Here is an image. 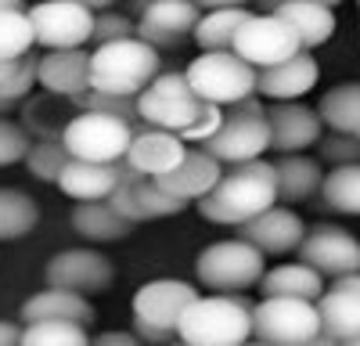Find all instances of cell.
<instances>
[{
    "instance_id": "6da1fadb",
    "label": "cell",
    "mask_w": 360,
    "mask_h": 346,
    "mask_svg": "<svg viewBox=\"0 0 360 346\" xmlns=\"http://www.w3.org/2000/svg\"><path fill=\"white\" fill-rule=\"evenodd\" d=\"M278 206V177H274V162H245V166H231L224 169V181L198 202V213L209 224H224V227H245L259 213Z\"/></svg>"
},
{
    "instance_id": "7a4b0ae2",
    "label": "cell",
    "mask_w": 360,
    "mask_h": 346,
    "mask_svg": "<svg viewBox=\"0 0 360 346\" xmlns=\"http://www.w3.org/2000/svg\"><path fill=\"white\" fill-rule=\"evenodd\" d=\"M252 335V307L238 293L198 296L176 325V339L188 346H245Z\"/></svg>"
},
{
    "instance_id": "3957f363",
    "label": "cell",
    "mask_w": 360,
    "mask_h": 346,
    "mask_svg": "<svg viewBox=\"0 0 360 346\" xmlns=\"http://www.w3.org/2000/svg\"><path fill=\"white\" fill-rule=\"evenodd\" d=\"M159 76V51L144 40H123L90 51V91L112 98H141Z\"/></svg>"
},
{
    "instance_id": "277c9868",
    "label": "cell",
    "mask_w": 360,
    "mask_h": 346,
    "mask_svg": "<svg viewBox=\"0 0 360 346\" xmlns=\"http://www.w3.org/2000/svg\"><path fill=\"white\" fill-rule=\"evenodd\" d=\"M188 86L198 101L217 105V108H234L249 98H256V79L259 72L245 65L234 51H205L188 65Z\"/></svg>"
},
{
    "instance_id": "5b68a950",
    "label": "cell",
    "mask_w": 360,
    "mask_h": 346,
    "mask_svg": "<svg viewBox=\"0 0 360 346\" xmlns=\"http://www.w3.org/2000/svg\"><path fill=\"white\" fill-rule=\"evenodd\" d=\"M266 148H270V123H266V105L259 101V94L227 108L220 134L202 144V152H209L220 166L259 162Z\"/></svg>"
},
{
    "instance_id": "8992f818",
    "label": "cell",
    "mask_w": 360,
    "mask_h": 346,
    "mask_svg": "<svg viewBox=\"0 0 360 346\" xmlns=\"http://www.w3.org/2000/svg\"><path fill=\"white\" fill-rule=\"evenodd\" d=\"M195 274L213 293H242V288L263 281L266 256L256 245H249L245 238H224L198 252Z\"/></svg>"
},
{
    "instance_id": "52a82bcc",
    "label": "cell",
    "mask_w": 360,
    "mask_h": 346,
    "mask_svg": "<svg viewBox=\"0 0 360 346\" xmlns=\"http://www.w3.org/2000/svg\"><path fill=\"white\" fill-rule=\"evenodd\" d=\"M137 112H141V123H148L152 130H166L180 137L205 112V101L195 98L184 72H159L148 83V91L137 98Z\"/></svg>"
},
{
    "instance_id": "ba28073f",
    "label": "cell",
    "mask_w": 360,
    "mask_h": 346,
    "mask_svg": "<svg viewBox=\"0 0 360 346\" xmlns=\"http://www.w3.org/2000/svg\"><path fill=\"white\" fill-rule=\"evenodd\" d=\"M130 141H134V130L123 120H112V115H101V112H79L62 130V144L72 159L105 162V166L123 162L130 152Z\"/></svg>"
},
{
    "instance_id": "9c48e42d",
    "label": "cell",
    "mask_w": 360,
    "mask_h": 346,
    "mask_svg": "<svg viewBox=\"0 0 360 346\" xmlns=\"http://www.w3.org/2000/svg\"><path fill=\"white\" fill-rule=\"evenodd\" d=\"M33 37L47 51H83V44L94 37V11L86 0H44L29 8Z\"/></svg>"
},
{
    "instance_id": "30bf717a",
    "label": "cell",
    "mask_w": 360,
    "mask_h": 346,
    "mask_svg": "<svg viewBox=\"0 0 360 346\" xmlns=\"http://www.w3.org/2000/svg\"><path fill=\"white\" fill-rule=\"evenodd\" d=\"M252 335L266 346H299L321 335L317 303L307 300H259L252 307Z\"/></svg>"
},
{
    "instance_id": "8fae6325",
    "label": "cell",
    "mask_w": 360,
    "mask_h": 346,
    "mask_svg": "<svg viewBox=\"0 0 360 346\" xmlns=\"http://www.w3.org/2000/svg\"><path fill=\"white\" fill-rule=\"evenodd\" d=\"M299 51H303V44H299L295 29L285 18H278L274 11H256L234 40V54L242 58L245 65H252L256 72L288 62Z\"/></svg>"
},
{
    "instance_id": "7c38bea8",
    "label": "cell",
    "mask_w": 360,
    "mask_h": 346,
    "mask_svg": "<svg viewBox=\"0 0 360 346\" xmlns=\"http://www.w3.org/2000/svg\"><path fill=\"white\" fill-rule=\"evenodd\" d=\"M108 206L123 217V220H130V224H144V220H162V217L184 213L188 202L166 195L155 181L141 177V173L123 159V162H119V188L112 191Z\"/></svg>"
},
{
    "instance_id": "4fadbf2b",
    "label": "cell",
    "mask_w": 360,
    "mask_h": 346,
    "mask_svg": "<svg viewBox=\"0 0 360 346\" xmlns=\"http://www.w3.org/2000/svg\"><path fill=\"white\" fill-rule=\"evenodd\" d=\"M299 264L314 267L321 278H346L360 271V242L349 235L346 227L335 224H317L307 231L303 245H299Z\"/></svg>"
},
{
    "instance_id": "5bb4252c",
    "label": "cell",
    "mask_w": 360,
    "mask_h": 346,
    "mask_svg": "<svg viewBox=\"0 0 360 346\" xmlns=\"http://www.w3.org/2000/svg\"><path fill=\"white\" fill-rule=\"evenodd\" d=\"M51 288H65V293H105V288L115 281V267L112 260L98 249H65L47 260V271H44Z\"/></svg>"
},
{
    "instance_id": "9a60e30c",
    "label": "cell",
    "mask_w": 360,
    "mask_h": 346,
    "mask_svg": "<svg viewBox=\"0 0 360 346\" xmlns=\"http://www.w3.org/2000/svg\"><path fill=\"white\" fill-rule=\"evenodd\" d=\"M195 300H198V293H195L188 281H176V278L144 281L137 293H134V321L155 325V328L176 335L180 317H184V310Z\"/></svg>"
},
{
    "instance_id": "2e32d148",
    "label": "cell",
    "mask_w": 360,
    "mask_h": 346,
    "mask_svg": "<svg viewBox=\"0 0 360 346\" xmlns=\"http://www.w3.org/2000/svg\"><path fill=\"white\" fill-rule=\"evenodd\" d=\"M266 123H270V148L278 155H307V148L321 144L324 123L317 108L303 101H281L266 108Z\"/></svg>"
},
{
    "instance_id": "e0dca14e",
    "label": "cell",
    "mask_w": 360,
    "mask_h": 346,
    "mask_svg": "<svg viewBox=\"0 0 360 346\" xmlns=\"http://www.w3.org/2000/svg\"><path fill=\"white\" fill-rule=\"evenodd\" d=\"M202 11L191 0H144V11L137 18V40H144L148 47H173L188 33L195 37Z\"/></svg>"
},
{
    "instance_id": "ac0fdd59",
    "label": "cell",
    "mask_w": 360,
    "mask_h": 346,
    "mask_svg": "<svg viewBox=\"0 0 360 346\" xmlns=\"http://www.w3.org/2000/svg\"><path fill=\"white\" fill-rule=\"evenodd\" d=\"M321 79V65L310 51H299L288 62L274 65V69H263L256 79V94L266 98L270 105H281V101H303Z\"/></svg>"
},
{
    "instance_id": "d6986e66",
    "label": "cell",
    "mask_w": 360,
    "mask_h": 346,
    "mask_svg": "<svg viewBox=\"0 0 360 346\" xmlns=\"http://www.w3.org/2000/svg\"><path fill=\"white\" fill-rule=\"evenodd\" d=\"M307 231H310V227L303 224V217H299L295 210L274 206V210L259 213L256 220H249V224L242 227V238H245L249 245H256L263 256H285V252H292V249L303 245Z\"/></svg>"
},
{
    "instance_id": "ffe728a7",
    "label": "cell",
    "mask_w": 360,
    "mask_h": 346,
    "mask_svg": "<svg viewBox=\"0 0 360 346\" xmlns=\"http://www.w3.org/2000/svg\"><path fill=\"white\" fill-rule=\"evenodd\" d=\"M317 314H321V332L332 335L335 342L360 335V271L324 288V296L317 300Z\"/></svg>"
},
{
    "instance_id": "44dd1931",
    "label": "cell",
    "mask_w": 360,
    "mask_h": 346,
    "mask_svg": "<svg viewBox=\"0 0 360 346\" xmlns=\"http://www.w3.org/2000/svg\"><path fill=\"white\" fill-rule=\"evenodd\" d=\"M37 83L58 98L79 101L90 94V54L86 51H47L37 62Z\"/></svg>"
},
{
    "instance_id": "7402d4cb",
    "label": "cell",
    "mask_w": 360,
    "mask_h": 346,
    "mask_svg": "<svg viewBox=\"0 0 360 346\" xmlns=\"http://www.w3.org/2000/svg\"><path fill=\"white\" fill-rule=\"evenodd\" d=\"M184 159H188V144L180 141L176 134L152 130V127H148L144 134H137L130 141V152H127V162L148 181L166 177V173H173Z\"/></svg>"
},
{
    "instance_id": "603a6c76",
    "label": "cell",
    "mask_w": 360,
    "mask_h": 346,
    "mask_svg": "<svg viewBox=\"0 0 360 346\" xmlns=\"http://www.w3.org/2000/svg\"><path fill=\"white\" fill-rule=\"evenodd\" d=\"M220 181H224V166L209 155V152H202V148H188V159L180 162L173 173L159 177L155 184H159L166 195L180 198V202H202Z\"/></svg>"
},
{
    "instance_id": "cb8c5ba5",
    "label": "cell",
    "mask_w": 360,
    "mask_h": 346,
    "mask_svg": "<svg viewBox=\"0 0 360 346\" xmlns=\"http://www.w3.org/2000/svg\"><path fill=\"white\" fill-rule=\"evenodd\" d=\"M266 11H274L278 18H285L292 29L299 44H303V51H314L321 44H328L335 37V8L324 4V0H281V4H270Z\"/></svg>"
},
{
    "instance_id": "d4e9b609",
    "label": "cell",
    "mask_w": 360,
    "mask_h": 346,
    "mask_svg": "<svg viewBox=\"0 0 360 346\" xmlns=\"http://www.w3.org/2000/svg\"><path fill=\"white\" fill-rule=\"evenodd\" d=\"M202 18L195 25V44L205 51H234L238 33L245 29V22L256 15L245 4H231V0H217V4H198Z\"/></svg>"
},
{
    "instance_id": "484cf974",
    "label": "cell",
    "mask_w": 360,
    "mask_h": 346,
    "mask_svg": "<svg viewBox=\"0 0 360 346\" xmlns=\"http://www.w3.org/2000/svg\"><path fill=\"white\" fill-rule=\"evenodd\" d=\"M40 321H69V325H90L94 321V307L79 293H65V288H44V293L29 296L22 303V325H40Z\"/></svg>"
},
{
    "instance_id": "4316f807",
    "label": "cell",
    "mask_w": 360,
    "mask_h": 346,
    "mask_svg": "<svg viewBox=\"0 0 360 346\" xmlns=\"http://www.w3.org/2000/svg\"><path fill=\"white\" fill-rule=\"evenodd\" d=\"M58 188H62L69 198H76V202H108L112 191L119 188V162L105 166V162L69 159L65 173L58 177Z\"/></svg>"
},
{
    "instance_id": "83f0119b",
    "label": "cell",
    "mask_w": 360,
    "mask_h": 346,
    "mask_svg": "<svg viewBox=\"0 0 360 346\" xmlns=\"http://www.w3.org/2000/svg\"><path fill=\"white\" fill-rule=\"evenodd\" d=\"M263 300H307L317 303L324 296V278L307 264H278L259 281Z\"/></svg>"
},
{
    "instance_id": "f1b7e54d",
    "label": "cell",
    "mask_w": 360,
    "mask_h": 346,
    "mask_svg": "<svg viewBox=\"0 0 360 346\" xmlns=\"http://www.w3.org/2000/svg\"><path fill=\"white\" fill-rule=\"evenodd\" d=\"M274 177H278V198L285 202H303L321 191L324 184V169L310 155H278L274 162Z\"/></svg>"
},
{
    "instance_id": "f546056e",
    "label": "cell",
    "mask_w": 360,
    "mask_h": 346,
    "mask_svg": "<svg viewBox=\"0 0 360 346\" xmlns=\"http://www.w3.org/2000/svg\"><path fill=\"white\" fill-rule=\"evenodd\" d=\"M69 224L86 242H119L134 231V224L119 217L108 202H79V206H72Z\"/></svg>"
},
{
    "instance_id": "4dcf8cb0",
    "label": "cell",
    "mask_w": 360,
    "mask_h": 346,
    "mask_svg": "<svg viewBox=\"0 0 360 346\" xmlns=\"http://www.w3.org/2000/svg\"><path fill=\"white\" fill-rule=\"evenodd\" d=\"M317 115L332 134L360 137V79H349V83H339L332 91H324Z\"/></svg>"
},
{
    "instance_id": "1f68e13d",
    "label": "cell",
    "mask_w": 360,
    "mask_h": 346,
    "mask_svg": "<svg viewBox=\"0 0 360 346\" xmlns=\"http://www.w3.org/2000/svg\"><path fill=\"white\" fill-rule=\"evenodd\" d=\"M40 220V206L33 195L18 188H0V242L25 238Z\"/></svg>"
},
{
    "instance_id": "d6a6232c",
    "label": "cell",
    "mask_w": 360,
    "mask_h": 346,
    "mask_svg": "<svg viewBox=\"0 0 360 346\" xmlns=\"http://www.w3.org/2000/svg\"><path fill=\"white\" fill-rule=\"evenodd\" d=\"M321 198H324L328 210L346 213V217H360V166H339L332 173H324Z\"/></svg>"
},
{
    "instance_id": "836d02e7",
    "label": "cell",
    "mask_w": 360,
    "mask_h": 346,
    "mask_svg": "<svg viewBox=\"0 0 360 346\" xmlns=\"http://www.w3.org/2000/svg\"><path fill=\"white\" fill-rule=\"evenodd\" d=\"M33 44L37 37H33V22H29L25 8L0 11V62H22Z\"/></svg>"
},
{
    "instance_id": "e575fe53",
    "label": "cell",
    "mask_w": 360,
    "mask_h": 346,
    "mask_svg": "<svg viewBox=\"0 0 360 346\" xmlns=\"http://www.w3.org/2000/svg\"><path fill=\"white\" fill-rule=\"evenodd\" d=\"M69 159L72 155L65 152L62 137H44V141H33V148H29V155H25V166H29V173H33L37 181L58 184V177L65 173Z\"/></svg>"
},
{
    "instance_id": "d590c367",
    "label": "cell",
    "mask_w": 360,
    "mask_h": 346,
    "mask_svg": "<svg viewBox=\"0 0 360 346\" xmlns=\"http://www.w3.org/2000/svg\"><path fill=\"white\" fill-rule=\"evenodd\" d=\"M94 339L86 335L83 325L69 321H40V325H25L22 346H90Z\"/></svg>"
},
{
    "instance_id": "8d00e7d4",
    "label": "cell",
    "mask_w": 360,
    "mask_h": 346,
    "mask_svg": "<svg viewBox=\"0 0 360 346\" xmlns=\"http://www.w3.org/2000/svg\"><path fill=\"white\" fill-rule=\"evenodd\" d=\"M123 40H137V18L123 15V11H98L94 15V47H108V44H123Z\"/></svg>"
},
{
    "instance_id": "74e56055",
    "label": "cell",
    "mask_w": 360,
    "mask_h": 346,
    "mask_svg": "<svg viewBox=\"0 0 360 346\" xmlns=\"http://www.w3.org/2000/svg\"><path fill=\"white\" fill-rule=\"evenodd\" d=\"M317 152L324 162H332V169L339 166H360V137H349V134H324Z\"/></svg>"
},
{
    "instance_id": "f35d334b",
    "label": "cell",
    "mask_w": 360,
    "mask_h": 346,
    "mask_svg": "<svg viewBox=\"0 0 360 346\" xmlns=\"http://www.w3.org/2000/svg\"><path fill=\"white\" fill-rule=\"evenodd\" d=\"M33 141H29L25 127H18L15 120H0V166H15L29 155Z\"/></svg>"
},
{
    "instance_id": "ab89813d",
    "label": "cell",
    "mask_w": 360,
    "mask_h": 346,
    "mask_svg": "<svg viewBox=\"0 0 360 346\" xmlns=\"http://www.w3.org/2000/svg\"><path fill=\"white\" fill-rule=\"evenodd\" d=\"M37 62H40V58L25 54L22 62H18V69H15V76H11L4 86H0V98L11 101V105H18L29 91H33V86H37Z\"/></svg>"
},
{
    "instance_id": "60d3db41",
    "label": "cell",
    "mask_w": 360,
    "mask_h": 346,
    "mask_svg": "<svg viewBox=\"0 0 360 346\" xmlns=\"http://www.w3.org/2000/svg\"><path fill=\"white\" fill-rule=\"evenodd\" d=\"M134 332L141 342H159V346H169L173 342V332H162L155 325H144V321H134Z\"/></svg>"
},
{
    "instance_id": "b9f144b4",
    "label": "cell",
    "mask_w": 360,
    "mask_h": 346,
    "mask_svg": "<svg viewBox=\"0 0 360 346\" xmlns=\"http://www.w3.org/2000/svg\"><path fill=\"white\" fill-rule=\"evenodd\" d=\"M90 346H144L137 335H130V332H101Z\"/></svg>"
},
{
    "instance_id": "7bdbcfd3",
    "label": "cell",
    "mask_w": 360,
    "mask_h": 346,
    "mask_svg": "<svg viewBox=\"0 0 360 346\" xmlns=\"http://www.w3.org/2000/svg\"><path fill=\"white\" fill-rule=\"evenodd\" d=\"M22 332H25V325L0 317V346H22Z\"/></svg>"
},
{
    "instance_id": "ee69618b",
    "label": "cell",
    "mask_w": 360,
    "mask_h": 346,
    "mask_svg": "<svg viewBox=\"0 0 360 346\" xmlns=\"http://www.w3.org/2000/svg\"><path fill=\"white\" fill-rule=\"evenodd\" d=\"M15 69H18V62H0V86L15 76Z\"/></svg>"
},
{
    "instance_id": "f6af8a7d",
    "label": "cell",
    "mask_w": 360,
    "mask_h": 346,
    "mask_svg": "<svg viewBox=\"0 0 360 346\" xmlns=\"http://www.w3.org/2000/svg\"><path fill=\"white\" fill-rule=\"evenodd\" d=\"M299 346H335V339L321 332V335H314V339H307V342H299Z\"/></svg>"
},
{
    "instance_id": "bcb514c9",
    "label": "cell",
    "mask_w": 360,
    "mask_h": 346,
    "mask_svg": "<svg viewBox=\"0 0 360 346\" xmlns=\"http://www.w3.org/2000/svg\"><path fill=\"white\" fill-rule=\"evenodd\" d=\"M11 108H15L11 101H4V98H0V120H8V112H11Z\"/></svg>"
},
{
    "instance_id": "7dc6e473",
    "label": "cell",
    "mask_w": 360,
    "mask_h": 346,
    "mask_svg": "<svg viewBox=\"0 0 360 346\" xmlns=\"http://www.w3.org/2000/svg\"><path fill=\"white\" fill-rule=\"evenodd\" d=\"M8 8H22L18 0H0V11H8Z\"/></svg>"
},
{
    "instance_id": "c3c4849f",
    "label": "cell",
    "mask_w": 360,
    "mask_h": 346,
    "mask_svg": "<svg viewBox=\"0 0 360 346\" xmlns=\"http://www.w3.org/2000/svg\"><path fill=\"white\" fill-rule=\"evenodd\" d=\"M335 346H360V335H353V339H342V342H335Z\"/></svg>"
},
{
    "instance_id": "681fc988",
    "label": "cell",
    "mask_w": 360,
    "mask_h": 346,
    "mask_svg": "<svg viewBox=\"0 0 360 346\" xmlns=\"http://www.w3.org/2000/svg\"><path fill=\"white\" fill-rule=\"evenodd\" d=\"M245 346H266V342H245Z\"/></svg>"
},
{
    "instance_id": "f907efd6",
    "label": "cell",
    "mask_w": 360,
    "mask_h": 346,
    "mask_svg": "<svg viewBox=\"0 0 360 346\" xmlns=\"http://www.w3.org/2000/svg\"><path fill=\"white\" fill-rule=\"evenodd\" d=\"M169 346H188V342H169Z\"/></svg>"
}]
</instances>
